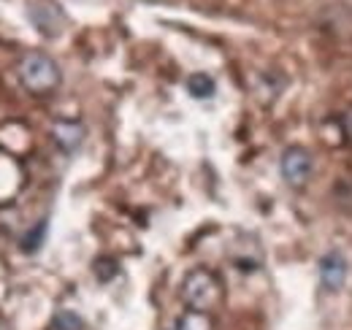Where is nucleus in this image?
I'll use <instances>...</instances> for the list:
<instances>
[{
  "label": "nucleus",
  "instance_id": "1",
  "mask_svg": "<svg viewBox=\"0 0 352 330\" xmlns=\"http://www.w3.org/2000/svg\"><path fill=\"white\" fill-rule=\"evenodd\" d=\"M182 300L192 311L212 314L214 309H220L222 300H225L222 279L214 271H209V268H192V271H187V276L182 282Z\"/></svg>",
  "mask_w": 352,
  "mask_h": 330
},
{
  "label": "nucleus",
  "instance_id": "2",
  "mask_svg": "<svg viewBox=\"0 0 352 330\" xmlns=\"http://www.w3.org/2000/svg\"><path fill=\"white\" fill-rule=\"evenodd\" d=\"M16 74H19V84L30 92V95H38V98H44V95H52L60 82H63V74H60V65L44 54V52H30V54H25L22 57V63H19V68H16Z\"/></svg>",
  "mask_w": 352,
  "mask_h": 330
},
{
  "label": "nucleus",
  "instance_id": "3",
  "mask_svg": "<svg viewBox=\"0 0 352 330\" xmlns=\"http://www.w3.org/2000/svg\"><path fill=\"white\" fill-rule=\"evenodd\" d=\"M311 155H309L304 146H287L285 152H282V160H279V170H282V179L290 184V187H296V190H301V187H307L309 176H311Z\"/></svg>",
  "mask_w": 352,
  "mask_h": 330
},
{
  "label": "nucleus",
  "instance_id": "4",
  "mask_svg": "<svg viewBox=\"0 0 352 330\" xmlns=\"http://www.w3.org/2000/svg\"><path fill=\"white\" fill-rule=\"evenodd\" d=\"M347 274H350V265H347V257L339 249H331L320 257V282L328 292H339L344 287Z\"/></svg>",
  "mask_w": 352,
  "mask_h": 330
},
{
  "label": "nucleus",
  "instance_id": "5",
  "mask_svg": "<svg viewBox=\"0 0 352 330\" xmlns=\"http://www.w3.org/2000/svg\"><path fill=\"white\" fill-rule=\"evenodd\" d=\"M30 16L38 28V33L46 38H57L63 33V25H65V16L60 11V6L54 0H36L30 6Z\"/></svg>",
  "mask_w": 352,
  "mask_h": 330
},
{
  "label": "nucleus",
  "instance_id": "6",
  "mask_svg": "<svg viewBox=\"0 0 352 330\" xmlns=\"http://www.w3.org/2000/svg\"><path fill=\"white\" fill-rule=\"evenodd\" d=\"M85 133L87 130H85V124L79 122V120H57V122L52 124V141L65 155H74L85 144Z\"/></svg>",
  "mask_w": 352,
  "mask_h": 330
},
{
  "label": "nucleus",
  "instance_id": "7",
  "mask_svg": "<svg viewBox=\"0 0 352 330\" xmlns=\"http://www.w3.org/2000/svg\"><path fill=\"white\" fill-rule=\"evenodd\" d=\"M187 92H190V98H195V100H212L214 98V92H217V82L209 76V74H190L187 76Z\"/></svg>",
  "mask_w": 352,
  "mask_h": 330
},
{
  "label": "nucleus",
  "instance_id": "8",
  "mask_svg": "<svg viewBox=\"0 0 352 330\" xmlns=\"http://www.w3.org/2000/svg\"><path fill=\"white\" fill-rule=\"evenodd\" d=\"M174 330H217V325H214L212 314L187 309L184 314H179V320H176Z\"/></svg>",
  "mask_w": 352,
  "mask_h": 330
},
{
  "label": "nucleus",
  "instance_id": "9",
  "mask_svg": "<svg viewBox=\"0 0 352 330\" xmlns=\"http://www.w3.org/2000/svg\"><path fill=\"white\" fill-rule=\"evenodd\" d=\"M49 330H85V322H82V317L74 314L71 309H60V311L52 317Z\"/></svg>",
  "mask_w": 352,
  "mask_h": 330
},
{
  "label": "nucleus",
  "instance_id": "10",
  "mask_svg": "<svg viewBox=\"0 0 352 330\" xmlns=\"http://www.w3.org/2000/svg\"><path fill=\"white\" fill-rule=\"evenodd\" d=\"M44 236H46V219H41V222L22 239V252H38L41 244H44Z\"/></svg>",
  "mask_w": 352,
  "mask_h": 330
},
{
  "label": "nucleus",
  "instance_id": "11",
  "mask_svg": "<svg viewBox=\"0 0 352 330\" xmlns=\"http://www.w3.org/2000/svg\"><path fill=\"white\" fill-rule=\"evenodd\" d=\"M117 260H111V257H100L98 263H95V276L100 279V282H109L111 276H117Z\"/></svg>",
  "mask_w": 352,
  "mask_h": 330
},
{
  "label": "nucleus",
  "instance_id": "12",
  "mask_svg": "<svg viewBox=\"0 0 352 330\" xmlns=\"http://www.w3.org/2000/svg\"><path fill=\"white\" fill-rule=\"evenodd\" d=\"M342 130H344V135H347V141L352 144V106L344 111V117H342Z\"/></svg>",
  "mask_w": 352,
  "mask_h": 330
}]
</instances>
